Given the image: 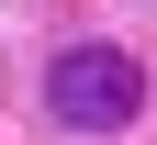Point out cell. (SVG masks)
<instances>
[{
    "instance_id": "6da1fadb",
    "label": "cell",
    "mask_w": 157,
    "mask_h": 145,
    "mask_svg": "<svg viewBox=\"0 0 157 145\" xmlns=\"http://www.w3.org/2000/svg\"><path fill=\"white\" fill-rule=\"evenodd\" d=\"M45 112L67 123V134H124V123L146 112V67H135L124 45H67L45 67Z\"/></svg>"
}]
</instances>
